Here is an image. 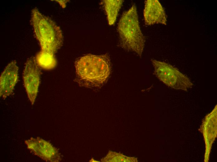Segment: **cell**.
Masks as SVG:
<instances>
[{
    "mask_svg": "<svg viewBox=\"0 0 217 162\" xmlns=\"http://www.w3.org/2000/svg\"><path fill=\"white\" fill-rule=\"evenodd\" d=\"M155 73L161 81L174 89L187 91L193 85L187 76L172 65L165 62L152 59Z\"/></svg>",
    "mask_w": 217,
    "mask_h": 162,
    "instance_id": "obj_4",
    "label": "cell"
},
{
    "mask_svg": "<svg viewBox=\"0 0 217 162\" xmlns=\"http://www.w3.org/2000/svg\"><path fill=\"white\" fill-rule=\"evenodd\" d=\"M31 22L41 51L54 55L63 44V36L60 28L37 8L32 10Z\"/></svg>",
    "mask_w": 217,
    "mask_h": 162,
    "instance_id": "obj_2",
    "label": "cell"
},
{
    "mask_svg": "<svg viewBox=\"0 0 217 162\" xmlns=\"http://www.w3.org/2000/svg\"><path fill=\"white\" fill-rule=\"evenodd\" d=\"M39 67L46 69H51L56 65V60L54 55L41 51L36 55L35 58Z\"/></svg>",
    "mask_w": 217,
    "mask_h": 162,
    "instance_id": "obj_11",
    "label": "cell"
},
{
    "mask_svg": "<svg viewBox=\"0 0 217 162\" xmlns=\"http://www.w3.org/2000/svg\"><path fill=\"white\" fill-rule=\"evenodd\" d=\"M118 30L122 48L133 51L141 57L145 40L140 29L135 4L123 13L118 24Z\"/></svg>",
    "mask_w": 217,
    "mask_h": 162,
    "instance_id": "obj_3",
    "label": "cell"
},
{
    "mask_svg": "<svg viewBox=\"0 0 217 162\" xmlns=\"http://www.w3.org/2000/svg\"><path fill=\"white\" fill-rule=\"evenodd\" d=\"M204 136L206 148L205 162L209 160L211 146L217 134V105L205 117L201 128Z\"/></svg>",
    "mask_w": 217,
    "mask_h": 162,
    "instance_id": "obj_7",
    "label": "cell"
},
{
    "mask_svg": "<svg viewBox=\"0 0 217 162\" xmlns=\"http://www.w3.org/2000/svg\"><path fill=\"white\" fill-rule=\"evenodd\" d=\"M143 16L145 24L151 25L160 23L166 25V15L157 0H147L145 2Z\"/></svg>",
    "mask_w": 217,
    "mask_h": 162,
    "instance_id": "obj_9",
    "label": "cell"
},
{
    "mask_svg": "<svg viewBox=\"0 0 217 162\" xmlns=\"http://www.w3.org/2000/svg\"><path fill=\"white\" fill-rule=\"evenodd\" d=\"M122 0H104L103 2L106 12L109 24L111 25L115 22L118 11L123 2Z\"/></svg>",
    "mask_w": 217,
    "mask_h": 162,
    "instance_id": "obj_10",
    "label": "cell"
},
{
    "mask_svg": "<svg viewBox=\"0 0 217 162\" xmlns=\"http://www.w3.org/2000/svg\"><path fill=\"white\" fill-rule=\"evenodd\" d=\"M58 1V2L60 3V4H61V5L62 7H64L65 5V4L66 2V1Z\"/></svg>",
    "mask_w": 217,
    "mask_h": 162,
    "instance_id": "obj_12",
    "label": "cell"
},
{
    "mask_svg": "<svg viewBox=\"0 0 217 162\" xmlns=\"http://www.w3.org/2000/svg\"><path fill=\"white\" fill-rule=\"evenodd\" d=\"M25 143L34 155L46 161L56 162L61 160L58 150L49 142L40 137H31Z\"/></svg>",
    "mask_w": 217,
    "mask_h": 162,
    "instance_id": "obj_6",
    "label": "cell"
},
{
    "mask_svg": "<svg viewBox=\"0 0 217 162\" xmlns=\"http://www.w3.org/2000/svg\"><path fill=\"white\" fill-rule=\"evenodd\" d=\"M75 81L80 86L90 88H99L107 82L111 71L110 57L108 54H88L75 62Z\"/></svg>",
    "mask_w": 217,
    "mask_h": 162,
    "instance_id": "obj_1",
    "label": "cell"
},
{
    "mask_svg": "<svg viewBox=\"0 0 217 162\" xmlns=\"http://www.w3.org/2000/svg\"><path fill=\"white\" fill-rule=\"evenodd\" d=\"M18 68L13 61L6 67L0 78V96L5 98L11 95L18 79Z\"/></svg>",
    "mask_w": 217,
    "mask_h": 162,
    "instance_id": "obj_8",
    "label": "cell"
},
{
    "mask_svg": "<svg viewBox=\"0 0 217 162\" xmlns=\"http://www.w3.org/2000/svg\"><path fill=\"white\" fill-rule=\"evenodd\" d=\"M41 74V70L35 58L28 59L25 64L23 77L28 98L32 105L37 95Z\"/></svg>",
    "mask_w": 217,
    "mask_h": 162,
    "instance_id": "obj_5",
    "label": "cell"
}]
</instances>
